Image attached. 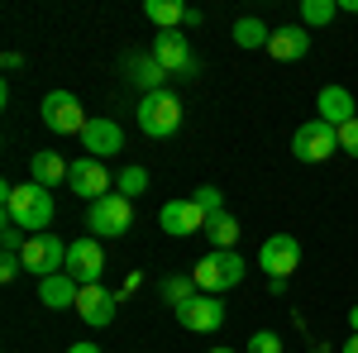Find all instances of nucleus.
<instances>
[{
    "label": "nucleus",
    "mask_w": 358,
    "mask_h": 353,
    "mask_svg": "<svg viewBox=\"0 0 358 353\" xmlns=\"http://www.w3.org/2000/svg\"><path fill=\"white\" fill-rule=\"evenodd\" d=\"M0 201H5V219L20 224V229H29V234H48V224H53V215H57L53 191L38 187V182L5 187V191H0Z\"/></svg>",
    "instance_id": "f257e3e1"
},
{
    "label": "nucleus",
    "mask_w": 358,
    "mask_h": 353,
    "mask_svg": "<svg viewBox=\"0 0 358 353\" xmlns=\"http://www.w3.org/2000/svg\"><path fill=\"white\" fill-rule=\"evenodd\" d=\"M244 272H248V263L234 253V248H210V253L192 268V277H196V287H201L206 296H220V291H229V287L244 282Z\"/></svg>",
    "instance_id": "f03ea898"
},
{
    "label": "nucleus",
    "mask_w": 358,
    "mask_h": 353,
    "mask_svg": "<svg viewBox=\"0 0 358 353\" xmlns=\"http://www.w3.org/2000/svg\"><path fill=\"white\" fill-rule=\"evenodd\" d=\"M134 120L148 138H172L182 129V101L172 91H148V96H138Z\"/></svg>",
    "instance_id": "7ed1b4c3"
},
{
    "label": "nucleus",
    "mask_w": 358,
    "mask_h": 353,
    "mask_svg": "<svg viewBox=\"0 0 358 353\" xmlns=\"http://www.w3.org/2000/svg\"><path fill=\"white\" fill-rule=\"evenodd\" d=\"M38 115H43V124L53 129V134H86V124H91V115L82 110V101L72 96V91H48L43 96V106H38Z\"/></svg>",
    "instance_id": "20e7f679"
},
{
    "label": "nucleus",
    "mask_w": 358,
    "mask_h": 353,
    "mask_svg": "<svg viewBox=\"0 0 358 353\" xmlns=\"http://www.w3.org/2000/svg\"><path fill=\"white\" fill-rule=\"evenodd\" d=\"M129 224H134V206L110 191L106 201H96L91 210H86V229L96 234V239H120V234H129Z\"/></svg>",
    "instance_id": "39448f33"
},
{
    "label": "nucleus",
    "mask_w": 358,
    "mask_h": 353,
    "mask_svg": "<svg viewBox=\"0 0 358 353\" xmlns=\"http://www.w3.org/2000/svg\"><path fill=\"white\" fill-rule=\"evenodd\" d=\"M334 148H339V129L325 124V120H306V124H296V134H292L296 163H325V158H334Z\"/></svg>",
    "instance_id": "423d86ee"
},
{
    "label": "nucleus",
    "mask_w": 358,
    "mask_h": 353,
    "mask_svg": "<svg viewBox=\"0 0 358 353\" xmlns=\"http://www.w3.org/2000/svg\"><path fill=\"white\" fill-rule=\"evenodd\" d=\"M67 277H77L82 287H101L106 282V248L96 234H86V239H72L67 244Z\"/></svg>",
    "instance_id": "0eeeda50"
},
{
    "label": "nucleus",
    "mask_w": 358,
    "mask_h": 353,
    "mask_svg": "<svg viewBox=\"0 0 358 353\" xmlns=\"http://www.w3.org/2000/svg\"><path fill=\"white\" fill-rule=\"evenodd\" d=\"M20 263H24L29 277H38V282H43V277H53V272L67 268V244H62L57 234H29Z\"/></svg>",
    "instance_id": "6e6552de"
},
{
    "label": "nucleus",
    "mask_w": 358,
    "mask_h": 353,
    "mask_svg": "<svg viewBox=\"0 0 358 353\" xmlns=\"http://www.w3.org/2000/svg\"><path fill=\"white\" fill-rule=\"evenodd\" d=\"M148 53H153V62L163 67L167 77H187V72H196L192 43L182 38V29H158L153 43H148Z\"/></svg>",
    "instance_id": "1a4fd4ad"
},
{
    "label": "nucleus",
    "mask_w": 358,
    "mask_h": 353,
    "mask_svg": "<svg viewBox=\"0 0 358 353\" xmlns=\"http://www.w3.org/2000/svg\"><path fill=\"white\" fill-rule=\"evenodd\" d=\"M67 187L77 191L82 201L96 206V201H106V196L115 191V177H110V167L101 163V158H86V153H82V158L72 163V172H67Z\"/></svg>",
    "instance_id": "9d476101"
},
{
    "label": "nucleus",
    "mask_w": 358,
    "mask_h": 353,
    "mask_svg": "<svg viewBox=\"0 0 358 353\" xmlns=\"http://www.w3.org/2000/svg\"><path fill=\"white\" fill-rule=\"evenodd\" d=\"M258 268L268 272V277H296L301 268V244H296V234H268L263 248H258Z\"/></svg>",
    "instance_id": "9b49d317"
},
{
    "label": "nucleus",
    "mask_w": 358,
    "mask_h": 353,
    "mask_svg": "<svg viewBox=\"0 0 358 353\" xmlns=\"http://www.w3.org/2000/svg\"><path fill=\"white\" fill-rule=\"evenodd\" d=\"M206 210L196 206L192 196H177V201H167L163 210H158V224H163V234L172 239H192V234H206Z\"/></svg>",
    "instance_id": "f8f14e48"
},
{
    "label": "nucleus",
    "mask_w": 358,
    "mask_h": 353,
    "mask_svg": "<svg viewBox=\"0 0 358 353\" xmlns=\"http://www.w3.org/2000/svg\"><path fill=\"white\" fill-rule=\"evenodd\" d=\"M177 325L192 329V334H215V329L224 325V301L220 296H201L187 301V305H177Z\"/></svg>",
    "instance_id": "ddd939ff"
},
{
    "label": "nucleus",
    "mask_w": 358,
    "mask_h": 353,
    "mask_svg": "<svg viewBox=\"0 0 358 353\" xmlns=\"http://www.w3.org/2000/svg\"><path fill=\"white\" fill-rule=\"evenodd\" d=\"M82 148H86V158H115V153H124V129L115 124V120H106V115H91V124H86V134H82Z\"/></svg>",
    "instance_id": "4468645a"
},
{
    "label": "nucleus",
    "mask_w": 358,
    "mask_h": 353,
    "mask_svg": "<svg viewBox=\"0 0 358 353\" xmlns=\"http://www.w3.org/2000/svg\"><path fill=\"white\" fill-rule=\"evenodd\" d=\"M315 120H325L334 129H344L349 120H358V106H354V91L349 86H320V96H315Z\"/></svg>",
    "instance_id": "2eb2a0df"
},
{
    "label": "nucleus",
    "mask_w": 358,
    "mask_h": 353,
    "mask_svg": "<svg viewBox=\"0 0 358 353\" xmlns=\"http://www.w3.org/2000/svg\"><path fill=\"white\" fill-rule=\"evenodd\" d=\"M115 310H120V296L106 291V282H101V287H82V296H77V315H82V325L106 329L115 320Z\"/></svg>",
    "instance_id": "dca6fc26"
},
{
    "label": "nucleus",
    "mask_w": 358,
    "mask_h": 353,
    "mask_svg": "<svg viewBox=\"0 0 358 353\" xmlns=\"http://www.w3.org/2000/svg\"><path fill=\"white\" fill-rule=\"evenodd\" d=\"M306 53H310V29H301V24L273 29V38H268V57H277V62H301Z\"/></svg>",
    "instance_id": "f3484780"
},
{
    "label": "nucleus",
    "mask_w": 358,
    "mask_h": 353,
    "mask_svg": "<svg viewBox=\"0 0 358 353\" xmlns=\"http://www.w3.org/2000/svg\"><path fill=\"white\" fill-rule=\"evenodd\" d=\"M77 296H82V282L67 272H53L38 282V305H48V310H67V305H77Z\"/></svg>",
    "instance_id": "a211bd4d"
},
{
    "label": "nucleus",
    "mask_w": 358,
    "mask_h": 353,
    "mask_svg": "<svg viewBox=\"0 0 358 353\" xmlns=\"http://www.w3.org/2000/svg\"><path fill=\"white\" fill-rule=\"evenodd\" d=\"M67 172L72 163L62 158V153H48V148H38V153H29V182H38V187H62L67 182Z\"/></svg>",
    "instance_id": "6ab92c4d"
},
{
    "label": "nucleus",
    "mask_w": 358,
    "mask_h": 353,
    "mask_svg": "<svg viewBox=\"0 0 358 353\" xmlns=\"http://www.w3.org/2000/svg\"><path fill=\"white\" fill-rule=\"evenodd\" d=\"M129 82L148 96V91H167V72L153 62V53H134L129 57Z\"/></svg>",
    "instance_id": "aec40b11"
},
{
    "label": "nucleus",
    "mask_w": 358,
    "mask_h": 353,
    "mask_svg": "<svg viewBox=\"0 0 358 353\" xmlns=\"http://www.w3.org/2000/svg\"><path fill=\"white\" fill-rule=\"evenodd\" d=\"M229 38H234L239 48H268L273 29L263 24V20H253V15H244V20H234V29H229Z\"/></svg>",
    "instance_id": "412c9836"
},
{
    "label": "nucleus",
    "mask_w": 358,
    "mask_h": 353,
    "mask_svg": "<svg viewBox=\"0 0 358 353\" xmlns=\"http://www.w3.org/2000/svg\"><path fill=\"white\" fill-rule=\"evenodd\" d=\"M239 234H244V229H239V219L229 215V210L206 219V239H210V248H234V244H239Z\"/></svg>",
    "instance_id": "4be33fe9"
},
{
    "label": "nucleus",
    "mask_w": 358,
    "mask_h": 353,
    "mask_svg": "<svg viewBox=\"0 0 358 353\" xmlns=\"http://www.w3.org/2000/svg\"><path fill=\"white\" fill-rule=\"evenodd\" d=\"M143 15H148L158 29H182L187 5H182V0H143Z\"/></svg>",
    "instance_id": "5701e85b"
},
{
    "label": "nucleus",
    "mask_w": 358,
    "mask_h": 353,
    "mask_svg": "<svg viewBox=\"0 0 358 353\" xmlns=\"http://www.w3.org/2000/svg\"><path fill=\"white\" fill-rule=\"evenodd\" d=\"M163 296H167V305L177 310V305H187V301L201 296V287H196L192 272H172V277H163Z\"/></svg>",
    "instance_id": "b1692460"
},
{
    "label": "nucleus",
    "mask_w": 358,
    "mask_h": 353,
    "mask_svg": "<svg viewBox=\"0 0 358 353\" xmlns=\"http://www.w3.org/2000/svg\"><path fill=\"white\" fill-rule=\"evenodd\" d=\"M301 29H320V24H330L334 15H339V0H301Z\"/></svg>",
    "instance_id": "393cba45"
},
{
    "label": "nucleus",
    "mask_w": 358,
    "mask_h": 353,
    "mask_svg": "<svg viewBox=\"0 0 358 353\" xmlns=\"http://www.w3.org/2000/svg\"><path fill=\"white\" fill-rule=\"evenodd\" d=\"M115 191H120L124 201H134V196H143V191H148V167L129 163L124 172H115Z\"/></svg>",
    "instance_id": "a878e982"
},
{
    "label": "nucleus",
    "mask_w": 358,
    "mask_h": 353,
    "mask_svg": "<svg viewBox=\"0 0 358 353\" xmlns=\"http://www.w3.org/2000/svg\"><path fill=\"white\" fill-rule=\"evenodd\" d=\"M192 201L206 210V215H224V191H220V187H196Z\"/></svg>",
    "instance_id": "bb28decb"
},
{
    "label": "nucleus",
    "mask_w": 358,
    "mask_h": 353,
    "mask_svg": "<svg viewBox=\"0 0 358 353\" xmlns=\"http://www.w3.org/2000/svg\"><path fill=\"white\" fill-rule=\"evenodd\" d=\"M244 353H282V339H277L273 329H258L253 339H248V349Z\"/></svg>",
    "instance_id": "cd10ccee"
},
{
    "label": "nucleus",
    "mask_w": 358,
    "mask_h": 353,
    "mask_svg": "<svg viewBox=\"0 0 358 353\" xmlns=\"http://www.w3.org/2000/svg\"><path fill=\"white\" fill-rule=\"evenodd\" d=\"M339 153H349V158H358V120H349V124L339 129Z\"/></svg>",
    "instance_id": "c85d7f7f"
},
{
    "label": "nucleus",
    "mask_w": 358,
    "mask_h": 353,
    "mask_svg": "<svg viewBox=\"0 0 358 353\" xmlns=\"http://www.w3.org/2000/svg\"><path fill=\"white\" fill-rule=\"evenodd\" d=\"M24 272V263H20V253H0V282H15Z\"/></svg>",
    "instance_id": "c756f323"
},
{
    "label": "nucleus",
    "mask_w": 358,
    "mask_h": 353,
    "mask_svg": "<svg viewBox=\"0 0 358 353\" xmlns=\"http://www.w3.org/2000/svg\"><path fill=\"white\" fill-rule=\"evenodd\" d=\"M0 62H5V72H20V67H24V57H20V53H5Z\"/></svg>",
    "instance_id": "7c9ffc66"
},
{
    "label": "nucleus",
    "mask_w": 358,
    "mask_h": 353,
    "mask_svg": "<svg viewBox=\"0 0 358 353\" xmlns=\"http://www.w3.org/2000/svg\"><path fill=\"white\" fill-rule=\"evenodd\" d=\"M268 291L273 296H287V277H268Z\"/></svg>",
    "instance_id": "2f4dec72"
},
{
    "label": "nucleus",
    "mask_w": 358,
    "mask_h": 353,
    "mask_svg": "<svg viewBox=\"0 0 358 353\" xmlns=\"http://www.w3.org/2000/svg\"><path fill=\"white\" fill-rule=\"evenodd\" d=\"M67 353H101L96 344H67Z\"/></svg>",
    "instance_id": "473e14b6"
},
{
    "label": "nucleus",
    "mask_w": 358,
    "mask_h": 353,
    "mask_svg": "<svg viewBox=\"0 0 358 353\" xmlns=\"http://www.w3.org/2000/svg\"><path fill=\"white\" fill-rule=\"evenodd\" d=\"M339 353H358V334H349V344H344Z\"/></svg>",
    "instance_id": "72a5a7b5"
},
{
    "label": "nucleus",
    "mask_w": 358,
    "mask_h": 353,
    "mask_svg": "<svg viewBox=\"0 0 358 353\" xmlns=\"http://www.w3.org/2000/svg\"><path fill=\"white\" fill-rule=\"evenodd\" d=\"M339 10H349V15H358V0H339Z\"/></svg>",
    "instance_id": "f704fd0d"
},
{
    "label": "nucleus",
    "mask_w": 358,
    "mask_h": 353,
    "mask_svg": "<svg viewBox=\"0 0 358 353\" xmlns=\"http://www.w3.org/2000/svg\"><path fill=\"white\" fill-rule=\"evenodd\" d=\"M349 329H354V334H358V305H354V310H349Z\"/></svg>",
    "instance_id": "c9c22d12"
},
{
    "label": "nucleus",
    "mask_w": 358,
    "mask_h": 353,
    "mask_svg": "<svg viewBox=\"0 0 358 353\" xmlns=\"http://www.w3.org/2000/svg\"><path fill=\"white\" fill-rule=\"evenodd\" d=\"M310 353H330V349H325V344H315V349H310Z\"/></svg>",
    "instance_id": "e433bc0d"
},
{
    "label": "nucleus",
    "mask_w": 358,
    "mask_h": 353,
    "mask_svg": "<svg viewBox=\"0 0 358 353\" xmlns=\"http://www.w3.org/2000/svg\"><path fill=\"white\" fill-rule=\"evenodd\" d=\"M210 353H234V349H224V344H220V349H210Z\"/></svg>",
    "instance_id": "4c0bfd02"
}]
</instances>
